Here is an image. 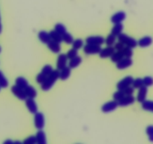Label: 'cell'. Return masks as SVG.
I'll return each mask as SVG.
<instances>
[{
  "label": "cell",
  "instance_id": "obj_27",
  "mask_svg": "<svg viewBox=\"0 0 153 144\" xmlns=\"http://www.w3.org/2000/svg\"><path fill=\"white\" fill-rule=\"evenodd\" d=\"M123 58H124V56H123V53L120 52V51H117V52L113 53V55L110 56V60L113 62L117 63Z\"/></svg>",
  "mask_w": 153,
  "mask_h": 144
},
{
  "label": "cell",
  "instance_id": "obj_1",
  "mask_svg": "<svg viewBox=\"0 0 153 144\" xmlns=\"http://www.w3.org/2000/svg\"><path fill=\"white\" fill-rule=\"evenodd\" d=\"M59 78V71L58 69L53 71L52 73L48 76L45 81L41 84V88H42V90L45 91V92L50 90L53 86V85L55 84Z\"/></svg>",
  "mask_w": 153,
  "mask_h": 144
},
{
  "label": "cell",
  "instance_id": "obj_31",
  "mask_svg": "<svg viewBox=\"0 0 153 144\" xmlns=\"http://www.w3.org/2000/svg\"><path fill=\"white\" fill-rule=\"evenodd\" d=\"M0 86L2 88H7L8 86V80H7L2 71H0Z\"/></svg>",
  "mask_w": 153,
  "mask_h": 144
},
{
  "label": "cell",
  "instance_id": "obj_24",
  "mask_svg": "<svg viewBox=\"0 0 153 144\" xmlns=\"http://www.w3.org/2000/svg\"><path fill=\"white\" fill-rule=\"evenodd\" d=\"M49 34H50V36H51V40L55 41V42H58V43H59V44L62 43V42H63L62 35H60V34L58 32H56L55 29H54V30L51 31V32H49Z\"/></svg>",
  "mask_w": 153,
  "mask_h": 144
},
{
  "label": "cell",
  "instance_id": "obj_3",
  "mask_svg": "<svg viewBox=\"0 0 153 144\" xmlns=\"http://www.w3.org/2000/svg\"><path fill=\"white\" fill-rule=\"evenodd\" d=\"M117 37H118L119 42H122L123 45H125L127 47H129L131 48H135L138 45L137 42L134 38L130 37V36H128L126 34L121 33Z\"/></svg>",
  "mask_w": 153,
  "mask_h": 144
},
{
  "label": "cell",
  "instance_id": "obj_39",
  "mask_svg": "<svg viewBox=\"0 0 153 144\" xmlns=\"http://www.w3.org/2000/svg\"><path fill=\"white\" fill-rule=\"evenodd\" d=\"M37 143L36 137L35 136H30L29 137L26 138L24 141H23V143L24 144H35Z\"/></svg>",
  "mask_w": 153,
  "mask_h": 144
},
{
  "label": "cell",
  "instance_id": "obj_44",
  "mask_svg": "<svg viewBox=\"0 0 153 144\" xmlns=\"http://www.w3.org/2000/svg\"><path fill=\"white\" fill-rule=\"evenodd\" d=\"M2 23H1V17H0V33L2 32Z\"/></svg>",
  "mask_w": 153,
  "mask_h": 144
},
{
  "label": "cell",
  "instance_id": "obj_2",
  "mask_svg": "<svg viewBox=\"0 0 153 144\" xmlns=\"http://www.w3.org/2000/svg\"><path fill=\"white\" fill-rule=\"evenodd\" d=\"M53 71L52 66L51 65H46L44 66V68H42V71L39 73V74L37 75L36 77V82L39 84H42L45 81L47 78H48V76L52 73V71Z\"/></svg>",
  "mask_w": 153,
  "mask_h": 144
},
{
  "label": "cell",
  "instance_id": "obj_32",
  "mask_svg": "<svg viewBox=\"0 0 153 144\" xmlns=\"http://www.w3.org/2000/svg\"><path fill=\"white\" fill-rule=\"evenodd\" d=\"M125 96H126V94H125L124 91L123 90L117 91V92H115L113 95V100H115V101H120V100H121L122 98H124Z\"/></svg>",
  "mask_w": 153,
  "mask_h": 144
},
{
  "label": "cell",
  "instance_id": "obj_13",
  "mask_svg": "<svg viewBox=\"0 0 153 144\" xmlns=\"http://www.w3.org/2000/svg\"><path fill=\"white\" fill-rule=\"evenodd\" d=\"M135 101L134 96L132 95H126L123 98H122L120 101H118V105L120 107H126V106L131 105V104H134Z\"/></svg>",
  "mask_w": 153,
  "mask_h": 144
},
{
  "label": "cell",
  "instance_id": "obj_41",
  "mask_svg": "<svg viewBox=\"0 0 153 144\" xmlns=\"http://www.w3.org/2000/svg\"><path fill=\"white\" fill-rule=\"evenodd\" d=\"M125 48H126V45H123V44L120 42H117V43L115 44L114 48H115V50H117V51H120V52H122Z\"/></svg>",
  "mask_w": 153,
  "mask_h": 144
},
{
  "label": "cell",
  "instance_id": "obj_15",
  "mask_svg": "<svg viewBox=\"0 0 153 144\" xmlns=\"http://www.w3.org/2000/svg\"><path fill=\"white\" fill-rule=\"evenodd\" d=\"M114 52V48H113L112 46H107V48H104V49H101V50L100 51V53L98 54H99V56L101 57V58L107 59L111 56Z\"/></svg>",
  "mask_w": 153,
  "mask_h": 144
},
{
  "label": "cell",
  "instance_id": "obj_9",
  "mask_svg": "<svg viewBox=\"0 0 153 144\" xmlns=\"http://www.w3.org/2000/svg\"><path fill=\"white\" fill-rule=\"evenodd\" d=\"M26 106L27 107L28 111L32 114H35L38 112V105L34 100V98H27L26 100Z\"/></svg>",
  "mask_w": 153,
  "mask_h": 144
},
{
  "label": "cell",
  "instance_id": "obj_33",
  "mask_svg": "<svg viewBox=\"0 0 153 144\" xmlns=\"http://www.w3.org/2000/svg\"><path fill=\"white\" fill-rule=\"evenodd\" d=\"M83 47V41L80 39H77L76 40H74L73 43H72V48L74 49L80 50Z\"/></svg>",
  "mask_w": 153,
  "mask_h": 144
},
{
  "label": "cell",
  "instance_id": "obj_37",
  "mask_svg": "<svg viewBox=\"0 0 153 144\" xmlns=\"http://www.w3.org/2000/svg\"><path fill=\"white\" fill-rule=\"evenodd\" d=\"M77 54H78L77 50L72 48V49L69 50L68 51V53H66V56H67V57L68 59H71L74 58V57L76 56H78Z\"/></svg>",
  "mask_w": 153,
  "mask_h": 144
},
{
  "label": "cell",
  "instance_id": "obj_28",
  "mask_svg": "<svg viewBox=\"0 0 153 144\" xmlns=\"http://www.w3.org/2000/svg\"><path fill=\"white\" fill-rule=\"evenodd\" d=\"M142 108L144 111L153 113V101L145 100L143 102H142Z\"/></svg>",
  "mask_w": 153,
  "mask_h": 144
},
{
  "label": "cell",
  "instance_id": "obj_38",
  "mask_svg": "<svg viewBox=\"0 0 153 144\" xmlns=\"http://www.w3.org/2000/svg\"><path fill=\"white\" fill-rule=\"evenodd\" d=\"M143 80L144 86H146V87H149V86H151L153 85V78L152 77L147 76V77H144Z\"/></svg>",
  "mask_w": 153,
  "mask_h": 144
},
{
  "label": "cell",
  "instance_id": "obj_26",
  "mask_svg": "<svg viewBox=\"0 0 153 144\" xmlns=\"http://www.w3.org/2000/svg\"><path fill=\"white\" fill-rule=\"evenodd\" d=\"M123 28H124V26H123V23H117V24H115L113 26V27L112 28L111 33L113 34L115 36H118V35H120L123 32Z\"/></svg>",
  "mask_w": 153,
  "mask_h": 144
},
{
  "label": "cell",
  "instance_id": "obj_5",
  "mask_svg": "<svg viewBox=\"0 0 153 144\" xmlns=\"http://www.w3.org/2000/svg\"><path fill=\"white\" fill-rule=\"evenodd\" d=\"M101 50V48L100 45H91V44H86L83 46V52L86 55H95L98 54Z\"/></svg>",
  "mask_w": 153,
  "mask_h": 144
},
{
  "label": "cell",
  "instance_id": "obj_16",
  "mask_svg": "<svg viewBox=\"0 0 153 144\" xmlns=\"http://www.w3.org/2000/svg\"><path fill=\"white\" fill-rule=\"evenodd\" d=\"M147 93H148V89L146 86H143L139 89L137 96V101L140 103H142L146 99Z\"/></svg>",
  "mask_w": 153,
  "mask_h": 144
},
{
  "label": "cell",
  "instance_id": "obj_22",
  "mask_svg": "<svg viewBox=\"0 0 153 144\" xmlns=\"http://www.w3.org/2000/svg\"><path fill=\"white\" fill-rule=\"evenodd\" d=\"M82 62V58L79 56H76L74 58L70 59V62L68 63V66L71 68V69L76 68V67H78Z\"/></svg>",
  "mask_w": 153,
  "mask_h": 144
},
{
  "label": "cell",
  "instance_id": "obj_21",
  "mask_svg": "<svg viewBox=\"0 0 153 144\" xmlns=\"http://www.w3.org/2000/svg\"><path fill=\"white\" fill-rule=\"evenodd\" d=\"M71 75V68L69 66H65L59 71V79L61 80H65L69 78Z\"/></svg>",
  "mask_w": 153,
  "mask_h": 144
},
{
  "label": "cell",
  "instance_id": "obj_30",
  "mask_svg": "<svg viewBox=\"0 0 153 144\" xmlns=\"http://www.w3.org/2000/svg\"><path fill=\"white\" fill-rule=\"evenodd\" d=\"M62 41L64 42H65L67 45H72V43L74 42L73 36L70 33L66 32L65 33H64L62 35Z\"/></svg>",
  "mask_w": 153,
  "mask_h": 144
},
{
  "label": "cell",
  "instance_id": "obj_25",
  "mask_svg": "<svg viewBox=\"0 0 153 144\" xmlns=\"http://www.w3.org/2000/svg\"><path fill=\"white\" fill-rule=\"evenodd\" d=\"M25 92L27 96V98H35L37 96V91L35 87L32 86H28L25 89Z\"/></svg>",
  "mask_w": 153,
  "mask_h": 144
},
{
  "label": "cell",
  "instance_id": "obj_20",
  "mask_svg": "<svg viewBox=\"0 0 153 144\" xmlns=\"http://www.w3.org/2000/svg\"><path fill=\"white\" fill-rule=\"evenodd\" d=\"M36 140L37 143L38 144H46L47 143V137L45 131L42 130H38V131L36 133Z\"/></svg>",
  "mask_w": 153,
  "mask_h": 144
},
{
  "label": "cell",
  "instance_id": "obj_40",
  "mask_svg": "<svg viewBox=\"0 0 153 144\" xmlns=\"http://www.w3.org/2000/svg\"><path fill=\"white\" fill-rule=\"evenodd\" d=\"M146 134L148 135L149 139L150 141L153 142V126L149 125L146 128Z\"/></svg>",
  "mask_w": 153,
  "mask_h": 144
},
{
  "label": "cell",
  "instance_id": "obj_45",
  "mask_svg": "<svg viewBox=\"0 0 153 144\" xmlns=\"http://www.w3.org/2000/svg\"><path fill=\"white\" fill-rule=\"evenodd\" d=\"M1 50H2V48H1V47H0V53H1Z\"/></svg>",
  "mask_w": 153,
  "mask_h": 144
},
{
  "label": "cell",
  "instance_id": "obj_34",
  "mask_svg": "<svg viewBox=\"0 0 153 144\" xmlns=\"http://www.w3.org/2000/svg\"><path fill=\"white\" fill-rule=\"evenodd\" d=\"M54 29L62 35L67 32V30H66V27L64 26V25L62 24V23H57V24H56L55 27H54Z\"/></svg>",
  "mask_w": 153,
  "mask_h": 144
},
{
  "label": "cell",
  "instance_id": "obj_35",
  "mask_svg": "<svg viewBox=\"0 0 153 144\" xmlns=\"http://www.w3.org/2000/svg\"><path fill=\"white\" fill-rule=\"evenodd\" d=\"M132 86L134 89H139L140 88H141L142 86H144L143 84V79L141 78H137V79H134L133 83H132Z\"/></svg>",
  "mask_w": 153,
  "mask_h": 144
},
{
  "label": "cell",
  "instance_id": "obj_11",
  "mask_svg": "<svg viewBox=\"0 0 153 144\" xmlns=\"http://www.w3.org/2000/svg\"><path fill=\"white\" fill-rule=\"evenodd\" d=\"M104 41H105V39L102 36H99V35H97V36H89V37H88L86 39V44L100 45V46L104 43Z\"/></svg>",
  "mask_w": 153,
  "mask_h": 144
},
{
  "label": "cell",
  "instance_id": "obj_17",
  "mask_svg": "<svg viewBox=\"0 0 153 144\" xmlns=\"http://www.w3.org/2000/svg\"><path fill=\"white\" fill-rule=\"evenodd\" d=\"M48 48L51 51H52L54 53H59L61 51V46L60 44L58 42H55V41L51 40L49 43L48 44Z\"/></svg>",
  "mask_w": 153,
  "mask_h": 144
},
{
  "label": "cell",
  "instance_id": "obj_43",
  "mask_svg": "<svg viewBox=\"0 0 153 144\" xmlns=\"http://www.w3.org/2000/svg\"><path fill=\"white\" fill-rule=\"evenodd\" d=\"M4 143H10V144H12L14 143V142H13L12 140H5V142H4Z\"/></svg>",
  "mask_w": 153,
  "mask_h": 144
},
{
  "label": "cell",
  "instance_id": "obj_46",
  "mask_svg": "<svg viewBox=\"0 0 153 144\" xmlns=\"http://www.w3.org/2000/svg\"><path fill=\"white\" fill-rule=\"evenodd\" d=\"M1 88H2V87H1V86H0V91H1Z\"/></svg>",
  "mask_w": 153,
  "mask_h": 144
},
{
  "label": "cell",
  "instance_id": "obj_29",
  "mask_svg": "<svg viewBox=\"0 0 153 144\" xmlns=\"http://www.w3.org/2000/svg\"><path fill=\"white\" fill-rule=\"evenodd\" d=\"M116 37H117V36H115L113 34L110 33V35L106 38L105 41H104V42H105V44L107 45V46H113L115 44V42H116Z\"/></svg>",
  "mask_w": 153,
  "mask_h": 144
},
{
  "label": "cell",
  "instance_id": "obj_4",
  "mask_svg": "<svg viewBox=\"0 0 153 144\" xmlns=\"http://www.w3.org/2000/svg\"><path fill=\"white\" fill-rule=\"evenodd\" d=\"M34 124H35V128L38 130H42L45 128V116L42 113L37 112L35 114L34 117Z\"/></svg>",
  "mask_w": 153,
  "mask_h": 144
},
{
  "label": "cell",
  "instance_id": "obj_6",
  "mask_svg": "<svg viewBox=\"0 0 153 144\" xmlns=\"http://www.w3.org/2000/svg\"><path fill=\"white\" fill-rule=\"evenodd\" d=\"M134 78L131 76H127V77H124L123 80L118 82L117 84V88L118 90H124L128 86H131L133 83Z\"/></svg>",
  "mask_w": 153,
  "mask_h": 144
},
{
  "label": "cell",
  "instance_id": "obj_10",
  "mask_svg": "<svg viewBox=\"0 0 153 144\" xmlns=\"http://www.w3.org/2000/svg\"><path fill=\"white\" fill-rule=\"evenodd\" d=\"M132 64H133V61H132L131 59L124 57L117 63V68L119 70H123V69L128 68L130 66H131Z\"/></svg>",
  "mask_w": 153,
  "mask_h": 144
},
{
  "label": "cell",
  "instance_id": "obj_19",
  "mask_svg": "<svg viewBox=\"0 0 153 144\" xmlns=\"http://www.w3.org/2000/svg\"><path fill=\"white\" fill-rule=\"evenodd\" d=\"M152 43V39L149 36L142 38L137 42L138 46H140V48H147V47L150 46Z\"/></svg>",
  "mask_w": 153,
  "mask_h": 144
},
{
  "label": "cell",
  "instance_id": "obj_23",
  "mask_svg": "<svg viewBox=\"0 0 153 144\" xmlns=\"http://www.w3.org/2000/svg\"><path fill=\"white\" fill-rule=\"evenodd\" d=\"M15 85H17V86L22 88V89H23L25 90V89L29 86V82L24 77H18L15 80Z\"/></svg>",
  "mask_w": 153,
  "mask_h": 144
},
{
  "label": "cell",
  "instance_id": "obj_8",
  "mask_svg": "<svg viewBox=\"0 0 153 144\" xmlns=\"http://www.w3.org/2000/svg\"><path fill=\"white\" fill-rule=\"evenodd\" d=\"M118 101L113 100V101H108V102L103 104V106L101 107V111H102L103 113L107 114V113L115 111L118 107Z\"/></svg>",
  "mask_w": 153,
  "mask_h": 144
},
{
  "label": "cell",
  "instance_id": "obj_12",
  "mask_svg": "<svg viewBox=\"0 0 153 144\" xmlns=\"http://www.w3.org/2000/svg\"><path fill=\"white\" fill-rule=\"evenodd\" d=\"M126 17V14L124 11H119L116 14H113L110 18V21L113 23V24H117V23H123L125 20Z\"/></svg>",
  "mask_w": 153,
  "mask_h": 144
},
{
  "label": "cell",
  "instance_id": "obj_14",
  "mask_svg": "<svg viewBox=\"0 0 153 144\" xmlns=\"http://www.w3.org/2000/svg\"><path fill=\"white\" fill-rule=\"evenodd\" d=\"M68 57L66 56V54L65 53H61L59 55V56L57 57V62H56V68L58 70H62L63 68H65L67 65V61H68Z\"/></svg>",
  "mask_w": 153,
  "mask_h": 144
},
{
  "label": "cell",
  "instance_id": "obj_42",
  "mask_svg": "<svg viewBox=\"0 0 153 144\" xmlns=\"http://www.w3.org/2000/svg\"><path fill=\"white\" fill-rule=\"evenodd\" d=\"M123 91H124L126 95H133L134 92V88L133 86H132V87L131 86H128V87H127L126 89H125Z\"/></svg>",
  "mask_w": 153,
  "mask_h": 144
},
{
  "label": "cell",
  "instance_id": "obj_36",
  "mask_svg": "<svg viewBox=\"0 0 153 144\" xmlns=\"http://www.w3.org/2000/svg\"><path fill=\"white\" fill-rule=\"evenodd\" d=\"M122 53H123L124 57H126V58H131V57L133 56V50H132V48L127 46H126V48L123 49Z\"/></svg>",
  "mask_w": 153,
  "mask_h": 144
},
{
  "label": "cell",
  "instance_id": "obj_18",
  "mask_svg": "<svg viewBox=\"0 0 153 144\" xmlns=\"http://www.w3.org/2000/svg\"><path fill=\"white\" fill-rule=\"evenodd\" d=\"M38 38L41 41V42L45 44V45H48L50 41L51 40L50 34L46 31H41V32H38Z\"/></svg>",
  "mask_w": 153,
  "mask_h": 144
},
{
  "label": "cell",
  "instance_id": "obj_7",
  "mask_svg": "<svg viewBox=\"0 0 153 144\" xmlns=\"http://www.w3.org/2000/svg\"><path fill=\"white\" fill-rule=\"evenodd\" d=\"M11 91L14 94V96H16L18 99L21 100V101H25L27 98V96H26L24 89L19 87L17 85H14V86H11Z\"/></svg>",
  "mask_w": 153,
  "mask_h": 144
}]
</instances>
